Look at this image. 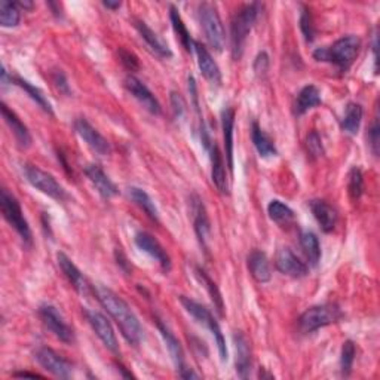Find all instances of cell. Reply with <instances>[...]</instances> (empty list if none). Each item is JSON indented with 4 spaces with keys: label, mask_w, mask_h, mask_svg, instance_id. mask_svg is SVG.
<instances>
[{
    "label": "cell",
    "mask_w": 380,
    "mask_h": 380,
    "mask_svg": "<svg viewBox=\"0 0 380 380\" xmlns=\"http://www.w3.org/2000/svg\"><path fill=\"white\" fill-rule=\"evenodd\" d=\"M57 262H58L61 272L64 274L67 281H69L73 285V289L79 294H88L91 285L85 279L84 274L77 269V266L70 260V257L65 255L64 253H58L57 254Z\"/></svg>",
    "instance_id": "cell-20"
},
{
    "label": "cell",
    "mask_w": 380,
    "mask_h": 380,
    "mask_svg": "<svg viewBox=\"0 0 380 380\" xmlns=\"http://www.w3.org/2000/svg\"><path fill=\"white\" fill-rule=\"evenodd\" d=\"M128 194H129V198L146 213V215L148 217V219H152L156 223L159 222L158 208L155 205L153 199L148 196L147 192H144V190L140 189V187H129Z\"/></svg>",
    "instance_id": "cell-34"
},
{
    "label": "cell",
    "mask_w": 380,
    "mask_h": 380,
    "mask_svg": "<svg viewBox=\"0 0 380 380\" xmlns=\"http://www.w3.org/2000/svg\"><path fill=\"white\" fill-rule=\"evenodd\" d=\"M306 148H308V152L310 153V156H314V158H321L324 155L322 140H321L319 134L317 131H312V132L308 134Z\"/></svg>",
    "instance_id": "cell-41"
},
{
    "label": "cell",
    "mask_w": 380,
    "mask_h": 380,
    "mask_svg": "<svg viewBox=\"0 0 380 380\" xmlns=\"http://www.w3.org/2000/svg\"><path fill=\"white\" fill-rule=\"evenodd\" d=\"M12 376L13 377H42L44 379V376H40L37 373H30V372H17V373H13Z\"/></svg>",
    "instance_id": "cell-49"
},
{
    "label": "cell",
    "mask_w": 380,
    "mask_h": 380,
    "mask_svg": "<svg viewBox=\"0 0 380 380\" xmlns=\"http://www.w3.org/2000/svg\"><path fill=\"white\" fill-rule=\"evenodd\" d=\"M34 358L40 365H42L44 370L49 372L56 377L70 379L73 374L72 364L67 361L63 355H60L58 352H56L51 348H46V346L39 348L36 350Z\"/></svg>",
    "instance_id": "cell-10"
},
{
    "label": "cell",
    "mask_w": 380,
    "mask_h": 380,
    "mask_svg": "<svg viewBox=\"0 0 380 380\" xmlns=\"http://www.w3.org/2000/svg\"><path fill=\"white\" fill-rule=\"evenodd\" d=\"M300 246L309 265L314 267L318 266L321 260V246L318 236L314 232H303L300 235Z\"/></svg>",
    "instance_id": "cell-36"
},
{
    "label": "cell",
    "mask_w": 380,
    "mask_h": 380,
    "mask_svg": "<svg viewBox=\"0 0 380 380\" xmlns=\"http://www.w3.org/2000/svg\"><path fill=\"white\" fill-rule=\"evenodd\" d=\"M134 25H135V29H137V32L140 33V36L143 37L144 42L147 44V46L151 48L158 57H160V58H171L172 57V51L168 46V44L156 32H153L144 21L135 20Z\"/></svg>",
    "instance_id": "cell-22"
},
{
    "label": "cell",
    "mask_w": 380,
    "mask_h": 380,
    "mask_svg": "<svg viewBox=\"0 0 380 380\" xmlns=\"http://www.w3.org/2000/svg\"><path fill=\"white\" fill-rule=\"evenodd\" d=\"M343 318L342 310L336 305H318L306 309L298 318V327L303 333H314Z\"/></svg>",
    "instance_id": "cell-6"
},
{
    "label": "cell",
    "mask_w": 380,
    "mask_h": 380,
    "mask_svg": "<svg viewBox=\"0 0 380 380\" xmlns=\"http://www.w3.org/2000/svg\"><path fill=\"white\" fill-rule=\"evenodd\" d=\"M369 143L372 147V152L374 156H377L379 153V122H377V116L374 118L373 125L369 131Z\"/></svg>",
    "instance_id": "cell-44"
},
{
    "label": "cell",
    "mask_w": 380,
    "mask_h": 380,
    "mask_svg": "<svg viewBox=\"0 0 380 380\" xmlns=\"http://www.w3.org/2000/svg\"><path fill=\"white\" fill-rule=\"evenodd\" d=\"M134 241H135V246H137L143 253L151 255L152 259H155L160 265V267L164 269L165 272H168V270L171 269V259L158 239H155L151 234H147V232H139L137 235H135Z\"/></svg>",
    "instance_id": "cell-14"
},
{
    "label": "cell",
    "mask_w": 380,
    "mask_h": 380,
    "mask_svg": "<svg viewBox=\"0 0 380 380\" xmlns=\"http://www.w3.org/2000/svg\"><path fill=\"white\" fill-rule=\"evenodd\" d=\"M156 325H158V330L160 331L162 337H164V341L167 343V348H168V352H170V355L172 358V362H174V365L177 367V370L180 373L182 370H184L187 367L186 362H184V352H183L182 343L179 342V338L174 336V333L160 319H156Z\"/></svg>",
    "instance_id": "cell-26"
},
{
    "label": "cell",
    "mask_w": 380,
    "mask_h": 380,
    "mask_svg": "<svg viewBox=\"0 0 380 380\" xmlns=\"http://www.w3.org/2000/svg\"><path fill=\"white\" fill-rule=\"evenodd\" d=\"M24 175L27 182H29L34 189H37L39 192L48 195L49 198L56 201H65L67 198H69L65 189L57 182V179L53 177L52 174L40 170L39 167L30 165V164L24 165Z\"/></svg>",
    "instance_id": "cell-8"
},
{
    "label": "cell",
    "mask_w": 380,
    "mask_h": 380,
    "mask_svg": "<svg viewBox=\"0 0 380 380\" xmlns=\"http://www.w3.org/2000/svg\"><path fill=\"white\" fill-rule=\"evenodd\" d=\"M210 153H211V180L215 189L219 190L222 195H229V182H227V174L224 168V160H223L220 148L215 144V141L210 147Z\"/></svg>",
    "instance_id": "cell-23"
},
{
    "label": "cell",
    "mask_w": 380,
    "mask_h": 380,
    "mask_svg": "<svg viewBox=\"0 0 380 380\" xmlns=\"http://www.w3.org/2000/svg\"><path fill=\"white\" fill-rule=\"evenodd\" d=\"M85 175L89 182L99 190V194L104 199H110L119 195V189L116 184L108 179V175L103 171V168L97 164H89L85 167Z\"/></svg>",
    "instance_id": "cell-19"
},
{
    "label": "cell",
    "mask_w": 380,
    "mask_h": 380,
    "mask_svg": "<svg viewBox=\"0 0 380 380\" xmlns=\"http://www.w3.org/2000/svg\"><path fill=\"white\" fill-rule=\"evenodd\" d=\"M103 5L107 9H112V11H116V9L120 8V2H110V0H107V2H103Z\"/></svg>",
    "instance_id": "cell-50"
},
{
    "label": "cell",
    "mask_w": 380,
    "mask_h": 380,
    "mask_svg": "<svg viewBox=\"0 0 380 380\" xmlns=\"http://www.w3.org/2000/svg\"><path fill=\"white\" fill-rule=\"evenodd\" d=\"M115 257H116V260H118V265L119 267L124 270L125 274H129L131 272V267H129V263L127 260V257L124 255V253H122L119 248L115 251Z\"/></svg>",
    "instance_id": "cell-47"
},
{
    "label": "cell",
    "mask_w": 380,
    "mask_h": 380,
    "mask_svg": "<svg viewBox=\"0 0 380 380\" xmlns=\"http://www.w3.org/2000/svg\"><path fill=\"white\" fill-rule=\"evenodd\" d=\"M180 303L183 305V308L186 309L187 314L192 315L199 324L205 325V327L211 331V334L214 336V341L217 343V349H219L220 360L223 362H226L227 358H229V352H227L224 336L222 333L219 322H217V319L214 318V315L211 314L210 309H207L203 305L192 300V298H189L186 296H180Z\"/></svg>",
    "instance_id": "cell-4"
},
{
    "label": "cell",
    "mask_w": 380,
    "mask_h": 380,
    "mask_svg": "<svg viewBox=\"0 0 380 380\" xmlns=\"http://www.w3.org/2000/svg\"><path fill=\"white\" fill-rule=\"evenodd\" d=\"M222 127L226 148V160L230 172L234 171V129H235V110L234 108H224L222 112Z\"/></svg>",
    "instance_id": "cell-28"
},
{
    "label": "cell",
    "mask_w": 380,
    "mask_h": 380,
    "mask_svg": "<svg viewBox=\"0 0 380 380\" xmlns=\"http://www.w3.org/2000/svg\"><path fill=\"white\" fill-rule=\"evenodd\" d=\"M39 317L42 319L45 327L56 336L58 341H61L63 343L72 345L75 343V331L70 327L69 324H67L65 318L63 317L61 312L52 305H42L39 308Z\"/></svg>",
    "instance_id": "cell-9"
},
{
    "label": "cell",
    "mask_w": 380,
    "mask_h": 380,
    "mask_svg": "<svg viewBox=\"0 0 380 380\" xmlns=\"http://www.w3.org/2000/svg\"><path fill=\"white\" fill-rule=\"evenodd\" d=\"M267 69H269V57H267L266 52H262V53H259V56H257V58L254 61V72L257 76H263V75H266Z\"/></svg>",
    "instance_id": "cell-43"
},
{
    "label": "cell",
    "mask_w": 380,
    "mask_h": 380,
    "mask_svg": "<svg viewBox=\"0 0 380 380\" xmlns=\"http://www.w3.org/2000/svg\"><path fill=\"white\" fill-rule=\"evenodd\" d=\"M361 48V40L354 36H343L329 48H318L314 51V58L321 63L334 64L338 70L346 72L354 64Z\"/></svg>",
    "instance_id": "cell-2"
},
{
    "label": "cell",
    "mask_w": 380,
    "mask_h": 380,
    "mask_svg": "<svg viewBox=\"0 0 380 380\" xmlns=\"http://www.w3.org/2000/svg\"><path fill=\"white\" fill-rule=\"evenodd\" d=\"M236 349V374L241 379H248L251 373V348L248 338L241 331L234 333Z\"/></svg>",
    "instance_id": "cell-24"
},
{
    "label": "cell",
    "mask_w": 380,
    "mask_h": 380,
    "mask_svg": "<svg viewBox=\"0 0 380 380\" xmlns=\"http://www.w3.org/2000/svg\"><path fill=\"white\" fill-rule=\"evenodd\" d=\"M17 6L23 8V9H32L33 4L32 2H17Z\"/></svg>",
    "instance_id": "cell-51"
},
{
    "label": "cell",
    "mask_w": 380,
    "mask_h": 380,
    "mask_svg": "<svg viewBox=\"0 0 380 380\" xmlns=\"http://www.w3.org/2000/svg\"><path fill=\"white\" fill-rule=\"evenodd\" d=\"M355 355H357L355 343L352 341H346L342 346V354H341V370L345 377L349 376L352 372V365H354Z\"/></svg>",
    "instance_id": "cell-38"
},
{
    "label": "cell",
    "mask_w": 380,
    "mask_h": 380,
    "mask_svg": "<svg viewBox=\"0 0 380 380\" xmlns=\"http://www.w3.org/2000/svg\"><path fill=\"white\" fill-rule=\"evenodd\" d=\"M8 82L13 84L20 87L21 89H24L27 92V95L40 107L42 110L48 115H53V110H52V104L49 103V100L46 99V95L40 91L37 87L32 85L29 80H25L23 77H17V76H11L8 75V72L5 70V67H2V84L4 85H8Z\"/></svg>",
    "instance_id": "cell-17"
},
{
    "label": "cell",
    "mask_w": 380,
    "mask_h": 380,
    "mask_svg": "<svg viewBox=\"0 0 380 380\" xmlns=\"http://www.w3.org/2000/svg\"><path fill=\"white\" fill-rule=\"evenodd\" d=\"M321 103V91L315 85H306L297 95L294 103V115L302 116L309 112L310 108L319 106Z\"/></svg>",
    "instance_id": "cell-29"
},
{
    "label": "cell",
    "mask_w": 380,
    "mask_h": 380,
    "mask_svg": "<svg viewBox=\"0 0 380 380\" xmlns=\"http://www.w3.org/2000/svg\"><path fill=\"white\" fill-rule=\"evenodd\" d=\"M349 195L354 201H358L364 192V177L362 171L358 167H354L349 171V182H348Z\"/></svg>",
    "instance_id": "cell-39"
},
{
    "label": "cell",
    "mask_w": 380,
    "mask_h": 380,
    "mask_svg": "<svg viewBox=\"0 0 380 380\" xmlns=\"http://www.w3.org/2000/svg\"><path fill=\"white\" fill-rule=\"evenodd\" d=\"M247 265H248L251 277L257 282L265 284V282H269L270 278H272V270H270L269 259L263 251L260 250L251 251L247 259Z\"/></svg>",
    "instance_id": "cell-27"
},
{
    "label": "cell",
    "mask_w": 380,
    "mask_h": 380,
    "mask_svg": "<svg viewBox=\"0 0 380 380\" xmlns=\"http://www.w3.org/2000/svg\"><path fill=\"white\" fill-rule=\"evenodd\" d=\"M0 110H2V116H4L5 122L8 124V127L11 128L13 137H15V140L18 143V146L21 148H29L32 146V141H33L29 128H27L23 124V120L17 116V113L13 110H11V108L5 103L0 104Z\"/></svg>",
    "instance_id": "cell-21"
},
{
    "label": "cell",
    "mask_w": 380,
    "mask_h": 380,
    "mask_svg": "<svg viewBox=\"0 0 380 380\" xmlns=\"http://www.w3.org/2000/svg\"><path fill=\"white\" fill-rule=\"evenodd\" d=\"M53 84H56V87L60 89V92H64L67 95L70 94L69 84H67V79L61 72H57L56 75H53Z\"/></svg>",
    "instance_id": "cell-46"
},
{
    "label": "cell",
    "mask_w": 380,
    "mask_h": 380,
    "mask_svg": "<svg viewBox=\"0 0 380 380\" xmlns=\"http://www.w3.org/2000/svg\"><path fill=\"white\" fill-rule=\"evenodd\" d=\"M0 208H2L5 220L13 229H15V232L20 235V238L23 239L25 246L30 247L33 243V235H32L30 226L25 220L18 199L13 196L8 189H2V192H0Z\"/></svg>",
    "instance_id": "cell-5"
},
{
    "label": "cell",
    "mask_w": 380,
    "mask_h": 380,
    "mask_svg": "<svg viewBox=\"0 0 380 380\" xmlns=\"http://www.w3.org/2000/svg\"><path fill=\"white\" fill-rule=\"evenodd\" d=\"M179 376H180L182 379H198V377H199L198 373H195L192 369H189V367H186L184 370H182V372L179 373Z\"/></svg>",
    "instance_id": "cell-48"
},
{
    "label": "cell",
    "mask_w": 380,
    "mask_h": 380,
    "mask_svg": "<svg viewBox=\"0 0 380 380\" xmlns=\"http://www.w3.org/2000/svg\"><path fill=\"white\" fill-rule=\"evenodd\" d=\"M170 100H171V106H172L174 118L175 119H182L184 116V113H186V101L182 97V94L172 91Z\"/></svg>",
    "instance_id": "cell-42"
},
{
    "label": "cell",
    "mask_w": 380,
    "mask_h": 380,
    "mask_svg": "<svg viewBox=\"0 0 380 380\" xmlns=\"http://www.w3.org/2000/svg\"><path fill=\"white\" fill-rule=\"evenodd\" d=\"M275 266L281 274L291 278H303L308 275V265L302 262L290 248H281L275 257Z\"/></svg>",
    "instance_id": "cell-16"
},
{
    "label": "cell",
    "mask_w": 380,
    "mask_h": 380,
    "mask_svg": "<svg viewBox=\"0 0 380 380\" xmlns=\"http://www.w3.org/2000/svg\"><path fill=\"white\" fill-rule=\"evenodd\" d=\"M194 52L196 53L198 65H199V70H201L202 76L205 77L210 84L220 85L222 84L220 67L214 61L208 48H205V45H202L201 42H198V40H195Z\"/></svg>",
    "instance_id": "cell-15"
},
{
    "label": "cell",
    "mask_w": 380,
    "mask_h": 380,
    "mask_svg": "<svg viewBox=\"0 0 380 380\" xmlns=\"http://www.w3.org/2000/svg\"><path fill=\"white\" fill-rule=\"evenodd\" d=\"M192 213H194V226H195V234L199 239L201 247L208 251V239L211 234V223L208 219V214L205 210L199 196L194 195L192 198Z\"/></svg>",
    "instance_id": "cell-18"
},
{
    "label": "cell",
    "mask_w": 380,
    "mask_h": 380,
    "mask_svg": "<svg viewBox=\"0 0 380 380\" xmlns=\"http://www.w3.org/2000/svg\"><path fill=\"white\" fill-rule=\"evenodd\" d=\"M119 56H120V61L124 63V65L127 67V69H129V70H137L139 69V60H137V57L134 56V53H131V52H128L125 49H120Z\"/></svg>",
    "instance_id": "cell-45"
},
{
    "label": "cell",
    "mask_w": 380,
    "mask_h": 380,
    "mask_svg": "<svg viewBox=\"0 0 380 380\" xmlns=\"http://www.w3.org/2000/svg\"><path fill=\"white\" fill-rule=\"evenodd\" d=\"M262 11L260 4H248L246 6H242L232 20V25H230V40H232V52L234 57L239 58L242 53L243 44L253 29V25L257 21V17Z\"/></svg>",
    "instance_id": "cell-3"
},
{
    "label": "cell",
    "mask_w": 380,
    "mask_h": 380,
    "mask_svg": "<svg viewBox=\"0 0 380 380\" xmlns=\"http://www.w3.org/2000/svg\"><path fill=\"white\" fill-rule=\"evenodd\" d=\"M170 20H171V24H172V29L175 32V34L179 36L180 42L183 45V48L187 51V52H194V45H195V40L192 39V36H190L187 27L180 15L179 9L175 8L174 5L170 6Z\"/></svg>",
    "instance_id": "cell-31"
},
{
    "label": "cell",
    "mask_w": 380,
    "mask_h": 380,
    "mask_svg": "<svg viewBox=\"0 0 380 380\" xmlns=\"http://www.w3.org/2000/svg\"><path fill=\"white\" fill-rule=\"evenodd\" d=\"M198 13H199L201 25L203 29V33H205L210 46L217 52H222L224 48L226 36H224L223 23L220 20L219 12H217L213 4L203 2L199 5Z\"/></svg>",
    "instance_id": "cell-7"
},
{
    "label": "cell",
    "mask_w": 380,
    "mask_h": 380,
    "mask_svg": "<svg viewBox=\"0 0 380 380\" xmlns=\"http://www.w3.org/2000/svg\"><path fill=\"white\" fill-rule=\"evenodd\" d=\"M125 88L137 100L148 113L152 115H160V104L158 99L153 95V92L148 89L140 79L135 76H128L125 79Z\"/></svg>",
    "instance_id": "cell-13"
},
{
    "label": "cell",
    "mask_w": 380,
    "mask_h": 380,
    "mask_svg": "<svg viewBox=\"0 0 380 380\" xmlns=\"http://www.w3.org/2000/svg\"><path fill=\"white\" fill-rule=\"evenodd\" d=\"M251 140H253L255 151L259 152L262 158H272L278 155V148L274 140L269 137L257 122H253V125H251Z\"/></svg>",
    "instance_id": "cell-30"
},
{
    "label": "cell",
    "mask_w": 380,
    "mask_h": 380,
    "mask_svg": "<svg viewBox=\"0 0 380 380\" xmlns=\"http://www.w3.org/2000/svg\"><path fill=\"white\" fill-rule=\"evenodd\" d=\"M73 127L79 137L82 139L95 153H99L101 156L110 153V144H108V141L89 124L85 118H77L75 120Z\"/></svg>",
    "instance_id": "cell-12"
},
{
    "label": "cell",
    "mask_w": 380,
    "mask_h": 380,
    "mask_svg": "<svg viewBox=\"0 0 380 380\" xmlns=\"http://www.w3.org/2000/svg\"><path fill=\"white\" fill-rule=\"evenodd\" d=\"M267 214L270 217V220H274L279 226H290L296 219L294 211L287 205V203H284L278 199L270 201V203L267 205Z\"/></svg>",
    "instance_id": "cell-35"
},
{
    "label": "cell",
    "mask_w": 380,
    "mask_h": 380,
    "mask_svg": "<svg viewBox=\"0 0 380 380\" xmlns=\"http://www.w3.org/2000/svg\"><path fill=\"white\" fill-rule=\"evenodd\" d=\"M84 314H85L89 325L92 327V330L95 331V334H97L100 341L103 342V345L108 350H112L113 354H119L118 338H116V334L113 331L110 321H108L103 314H100V312H97V310L85 309Z\"/></svg>",
    "instance_id": "cell-11"
},
{
    "label": "cell",
    "mask_w": 380,
    "mask_h": 380,
    "mask_svg": "<svg viewBox=\"0 0 380 380\" xmlns=\"http://www.w3.org/2000/svg\"><path fill=\"white\" fill-rule=\"evenodd\" d=\"M309 207L312 210V214H314L315 220L318 222V224L321 226V229L324 230L325 234H330L334 230L338 215L337 211L330 205L329 202L321 201V199H314L310 201Z\"/></svg>",
    "instance_id": "cell-25"
},
{
    "label": "cell",
    "mask_w": 380,
    "mask_h": 380,
    "mask_svg": "<svg viewBox=\"0 0 380 380\" xmlns=\"http://www.w3.org/2000/svg\"><path fill=\"white\" fill-rule=\"evenodd\" d=\"M300 30L305 36L306 42H314L315 39V27H314V20H312L310 12L306 6H303L302 13H300Z\"/></svg>",
    "instance_id": "cell-40"
},
{
    "label": "cell",
    "mask_w": 380,
    "mask_h": 380,
    "mask_svg": "<svg viewBox=\"0 0 380 380\" xmlns=\"http://www.w3.org/2000/svg\"><path fill=\"white\" fill-rule=\"evenodd\" d=\"M21 20L20 8L17 4L8 2V0H2L0 2V24L2 27H17Z\"/></svg>",
    "instance_id": "cell-37"
},
{
    "label": "cell",
    "mask_w": 380,
    "mask_h": 380,
    "mask_svg": "<svg viewBox=\"0 0 380 380\" xmlns=\"http://www.w3.org/2000/svg\"><path fill=\"white\" fill-rule=\"evenodd\" d=\"M195 275L199 279V282L203 285V287H205V290L208 291L217 312H219V314L223 317L224 315V303H223V297H222L219 287H217V284L208 277L205 270L199 266L195 267Z\"/></svg>",
    "instance_id": "cell-32"
},
{
    "label": "cell",
    "mask_w": 380,
    "mask_h": 380,
    "mask_svg": "<svg viewBox=\"0 0 380 380\" xmlns=\"http://www.w3.org/2000/svg\"><path fill=\"white\" fill-rule=\"evenodd\" d=\"M94 293L97 296V300L101 303V306L107 310V314L118 324L125 341L134 346H139L144 337V330L129 305L115 291L104 287L101 284L94 285Z\"/></svg>",
    "instance_id": "cell-1"
},
{
    "label": "cell",
    "mask_w": 380,
    "mask_h": 380,
    "mask_svg": "<svg viewBox=\"0 0 380 380\" xmlns=\"http://www.w3.org/2000/svg\"><path fill=\"white\" fill-rule=\"evenodd\" d=\"M362 106L358 103H349L346 106L345 116L342 119V129L349 135H357L362 122Z\"/></svg>",
    "instance_id": "cell-33"
}]
</instances>
